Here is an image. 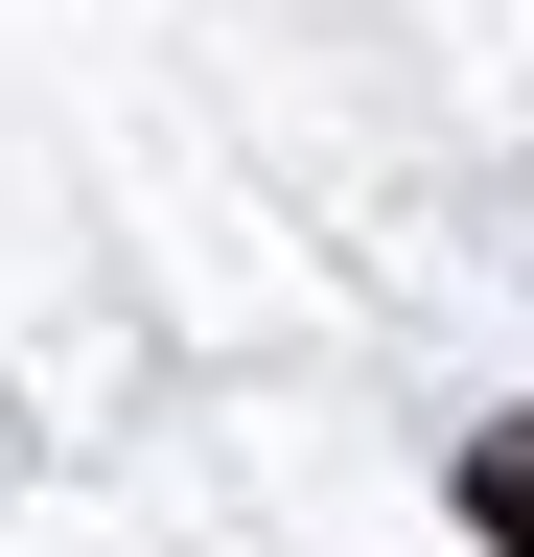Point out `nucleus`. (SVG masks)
I'll use <instances>...</instances> for the list:
<instances>
[{"mask_svg": "<svg viewBox=\"0 0 534 557\" xmlns=\"http://www.w3.org/2000/svg\"><path fill=\"white\" fill-rule=\"evenodd\" d=\"M464 534L534 557V418H488V442H464Z\"/></svg>", "mask_w": 534, "mask_h": 557, "instance_id": "f257e3e1", "label": "nucleus"}]
</instances>
